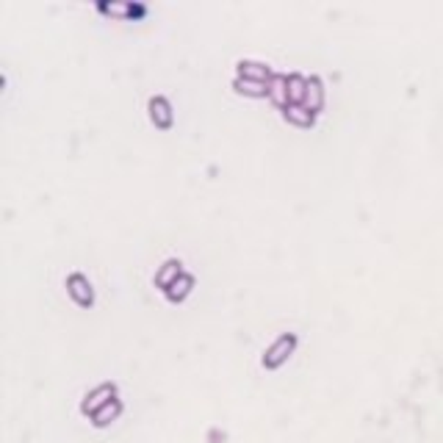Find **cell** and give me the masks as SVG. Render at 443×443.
Here are the masks:
<instances>
[{
	"instance_id": "1",
	"label": "cell",
	"mask_w": 443,
	"mask_h": 443,
	"mask_svg": "<svg viewBox=\"0 0 443 443\" xmlns=\"http://www.w3.org/2000/svg\"><path fill=\"white\" fill-rule=\"evenodd\" d=\"M294 347H297V335H294V333L280 335V338L272 344V349L263 355V366H266V369H280L285 360H288V355L294 352Z\"/></svg>"
},
{
	"instance_id": "2",
	"label": "cell",
	"mask_w": 443,
	"mask_h": 443,
	"mask_svg": "<svg viewBox=\"0 0 443 443\" xmlns=\"http://www.w3.org/2000/svg\"><path fill=\"white\" fill-rule=\"evenodd\" d=\"M67 294L75 299L78 308H92V305H95L92 283H89L84 275H69V277H67Z\"/></svg>"
},
{
	"instance_id": "3",
	"label": "cell",
	"mask_w": 443,
	"mask_h": 443,
	"mask_svg": "<svg viewBox=\"0 0 443 443\" xmlns=\"http://www.w3.org/2000/svg\"><path fill=\"white\" fill-rule=\"evenodd\" d=\"M147 108H150V120H153V125L159 127V130H169V127H172L175 114H172V105H169L166 97H153V100L147 103Z\"/></svg>"
},
{
	"instance_id": "4",
	"label": "cell",
	"mask_w": 443,
	"mask_h": 443,
	"mask_svg": "<svg viewBox=\"0 0 443 443\" xmlns=\"http://www.w3.org/2000/svg\"><path fill=\"white\" fill-rule=\"evenodd\" d=\"M114 393H117V388H114V385H108V382H105V385H100L97 391H92V393H89V396L84 399L81 410L86 413V415H89V413L95 415V413L100 410V408H105V405H108V402L114 399Z\"/></svg>"
},
{
	"instance_id": "5",
	"label": "cell",
	"mask_w": 443,
	"mask_h": 443,
	"mask_svg": "<svg viewBox=\"0 0 443 443\" xmlns=\"http://www.w3.org/2000/svg\"><path fill=\"white\" fill-rule=\"evenodd\" d=\"M238 78H244V81H258V84H272L275 72L260 62H238Z\"/></svg>"
},
{
	"instance_id": "6",
	"label": "cell",
	"mask_w": 443,
	"mask_h": 443,
	"mask_svg": "<svg viewBox=\"0 0 443 443\" xmlns=\"http://www.w3.org/2000/svg\"><path fill=\"white\" fill-rule=\"evenodd\" d=\"M302 108H308L311 114H318V111L324 108V86H321L318 78H311V81H308V92H305Z\"/></svg>"
},
{
	"instance_id": "7",
	"label": "cell",
	"mask_w": 443,
	"mask_h": 443,
	"mask_svg": "<svg viewBox=\"0 0 443 443\" xmlns=\"http://www.w3.org/2000/svg\"><path fill=\"white\" fill-rule=\"evenodd\" d=\"M191 288H194V277L183 272V275H180L175 283L169 285L163 294H166V299H169V302H183V299H186V297L191 294Z\"/></svg>"
},
{
	"instance_id": "8",
	"label": "cell",
	"mask_w": 443,
	"mask_h": 443,
	"mask_svg": "<svg viewBox=\"0 0 443 443\" xmlns=\"http://www.w3.org/2000/svg\"><path fill=\"white\" fill-rule=\"evenodd\" d=\"M269 97H272L275 105L283 108V111L291 105V100H288V75H275V78H272V84H269Z\"/></svg>"
},
{
	"instance_id": "9",
	"label": "cell",
	"mask_w": 443,
	"mask_h": 443,
	"mask_svg": "<svg viewBox=\"0 0 443 443\" xmlns=\"http://www.w3.org/2000/svg\"><path fill=\"white\" fill-rule=\"evenodd\" d=\"M100 11L111 14V17H144V6H133V3H100Z\"/></svg>"
},
{
	"instance_id": "10",
	"label": "cell",
	"mask_w": 443,
	"mask_h": 443,
	"mask_svg": "<svg viewBox=\"0 0 443 443\" xmlns=\"http://www.w3.org/2000/svg\"><path fill=\"white\" fill-rule=\"evenodd\" d=\"M180 275H183V263L172 258V260H166V263H163V269H161L159 275H156V285L166 291V288L175 283V280H178Z\"/></svg>"
},
{
	"instance_id": "11",
	"label": "cell",
	"mask_w": 443,
	"mask_h": 443,
	"mask_svg": "<svg viewBox=\"0 0 443 443\" xmlns=\"http://www.w3.org/2000/svg\"><path fill=\"white\" fill-rule=\"evenodd\" d=\"M283 120L297 127H311L313 122H316V114H311V111L302 108V105H288V108L283 111Z\"/></svg>"
},
{
	"instance_id": "12",
	"label": "cell",
	"mask_w": 443,
	"mask_h": 443,
	"mask_svg": "<svg viewBox=\"0 0 443 443\" xmlns=\"http://www.w3.org/2000/svg\"><path fill=\"white\" fill-rule=\"evenodd\" d=\"M305 92H308V78L288 75V100H291V105H302L305 103Z\"/></svg>"
},
{
	"instance_id": "13",
	"label": "cell",
	"mask_w": 443,
	"mask_h": 443,
	"mask_svg": "<svg viewBox=\"0 0 443 443\" xmlns=\"http://www.w3.org/2000/svg\"><path fill=\"white\" fill-rule=\"evenodd\" d=\"M233 89L238 95H247V97H269V84H258V81H244V78H236Z\"/></svg>"
},
{
	"instance_id": "14",
	"label": "cell",
	"mask_w": 443,
	"mask_h": 443,
	"mask_svg": "<svg viewBox=\"0 0 443 443\" xmlns=\"http://www.w3.org/2000/svg\"><path fill=\"white\" fill-rule=\"evenodd\" d=\"M120 410H122V405H120L117 399H111L105 408H100V410L95 413V427H105L108 421H114V418L120 415Z\"/></svg>"
}]
</instances>
